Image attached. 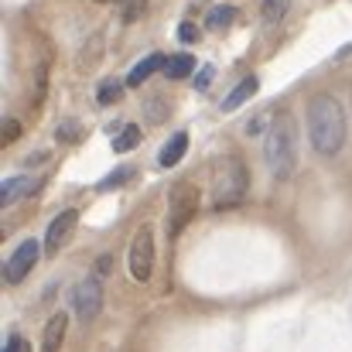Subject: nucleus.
<instances>
[{"label":"nucleus","mask_w":352,"mask_h":352,"mask_svg":"<svg viewBox=\"0 0 352 352\" xmlns=\"http://www.w3.org/2000/svg\"><path fill=\"white\" fill-rule=\"evenodd\" d=\"M308 140L322 157H332L346 144V113L336 96L318 93L308 103Z\"/></svg>","instance_id":"f257e3e1"},{"label":"nucleus","mask_w":352,"mask_h":352,"mask_svg":"<svg viewBox=\"0 0 352 352\" xmlns=\"http://www.w3.org/2000/svg\"><path fill=\"white\" fill-rule=\"evenodd\" d=\"M263 157L277 178H287L294 171V164H298V120L291 110L274 113L267 140H263Z\"/></svg>","instance_id":"f03ea898"},{"label":"nucleus","mask_w":352,"mask_h":352,"mask_svg":"<svg viewBox=\"0 0 352 352\" xmlns=\"http://www.w3.org/2000/svg\"><path fill=\"white\" fill-rule=\"evenodd\" d=\"M246 192H250V171H246V164L236 154L223 157L216 164V175H212V195H216L212 202H216V209L239 206L246 199Z\"/></svg>","instance_id":"7ed1b4c3"},{"label":"nucleus","mask_w":352,"mask_h":352,"mask_svg":"<svg viewBox=\"0 0 352 352\" xmlns=\"http://www.w3.org/2000/svg\"><path fill=\"white\" fill-rule=\"evenodd\" d=\"M199 202H202V195L192 182H178L171 188V199H168V206H171V236H178L199 216Z\"/></svg>","instance_id":"20e7f679"},{"label":"nucleus","mask_w":352,"mask_h":352,"mask_svg":"<svg viewBox=\"0 0 352 352\" xmlns=\"http://www.w3.org/2000/svg\"><path fill=\"white\" fill-rule=\"evenodd\" d=\"M151 270H154V230L140 226L130 243V277L144 284L151 280Z\"/></svg>","instance_id":"39448f33"},{"label":"nucleus","mask_w":352,"mask_h":352,"mask_svg":"<svg viewBox=\"0 0 352 352\" xmlns=\"http://www.w3.org/2000/svg\"><path fill=\"white\" fill-rule=\"evenodd\" d=\"M38 256H41V243L38 239H24V243H17V250L7 256V263H3V277H7V284H21L24 277H28V270L38 263Z\"/></svg>","instance_id":"423d86ee"},{"label":"nucleus","mask_w":352,"mask_h":352,"mask_svg":"<svg viewBox=\"0 0 352 352\" xmlns=\"http://www.w3.org/2000/svg\"><path fill=\"white\" fill-rule=\"evenodd\" d=\"M72 308H76V315H79L82 322H93V318L103 311V284H100L96 277L79 280L76 291H72Z\"/></svg>","instance_id":"0eeeda50"},{"label":"nucleus","mask_w":352,"mask_h":352,"mask_svg":"<svg viewBox=\"0 0 352 352\" xmlns=\"http://www.w3.org/2000/svg\"><path fill=\"white\" fill-rule=\"evenodd\" d=\"M76 226H79V212H76V209L58 212V216L52 219L48 233H45V253L55 256L62 246H69V239H72V233H76Z\"/></svg>","instance_id":"6e6552de"},{"label":"nucleus","mask_w":352,"mask_h":352,"mask_svg":"<svg viewBox=\"0 0 352 352\" xmlns=\"http://www.w3.org/2000/svg\"><path fill=\"white\" fill-rule=\"evenodd\" d=\"M185 151H188V133H185V130H178V133H171V140L161 147L157 164H161V168H175V164L185 157Z\"/></svg>","instance_id":"1a4fd4ad"},{"label":"nucleus","mask_w":352,"mask_h":352,"mask_svg":"<svg viewBox=\"0 0 352 352\" xmlns=\"http://www.w3.org/2000/svg\"><path fill=\"white\" fill-rule=\"evenodd\" d=\"M65 329H69V318L58 311L48 318L45 325V336H41V352H58L62 349V339H65Z\"/></svg>","instance_id":"9d476101"},{"label":"nucleus","mask_w":352,"mask_h":352,"mask_svg":"<svg viewBox=\"0 0 352 352\" xmlns=\"http://www.w3.org/2000/svg\"><path fill=\"white\" fill-rule=\"evenodd\" d=\"M164 62H168V58H164V55H157V52H154V55H147L144 62H137V65L130 69L126 86H130V89H137V86H140V82H147V79H151L157 69H164Z\"/></svg>","instance_id":"9b49d317"},{"label":"nucleus","mask_w":352,"mask_h":352,"mask_svg":"<svg viewBox=\"0 0 352 352\" xmlns=\"http://www.w3.org/2000/svg\"><path fill=\"white\" fill-rule=\"evenodd\" d=\"M195 72V58L192 55H171L168 62H164V79H171V82H178V79H188Z\"/></svg>","instance_id":"f8f14e48"},{"label":"nucleus","mask_w":352,"mask_h":352,"mask_svg":"<svg viewBox=\"0 0 352 352\" xmlns=\"http://www.w3.org/2000/svg\"><path fill=\"white\" fill-rule=\"evenodd\" d=\"M256 89H260V79H256V76H246V79H239V86H236L233 93L223 100V110H236L239 103H246L250 96H256Z\"/></svg>","instance_id":"ddd939ff"},{"label":"nucleus","mask_w":352,"mask_h":352,"mask_svg":"<svg viewBox=\"0 0 352 352\" xmlns=\"http://www.w3.org/2000/svg\"><path fill=\"white\" fill-rule=\"evenodd\" d=\"M28 188H34V182L31 178H24V175H17V178H7L3 185H0V206H10L17 195H24Z\"/></svg>","instance_id":"4468645a"},{"label":"nucleus","mask_w":352,"mask_h":352,"mask_svg":"<svg viewBox=\"0 0 352 352\" xmlns=\"http://www.w3.org/2000/svg\"><path fill=\"white\" fill-rule=\"evenodd\" d=\"M236 21V7L230 3H223V7H212L209 14H206V24L212 28V31H223V28H230Z\"/></svg>","instance_id":"2eb2a0df"},{"label":"nucleus","mask_w":352,"mask_h":352,"mask_svg":"<svg viewBox=\"0 0 352 352\" xmlns=\"http://www.w3.org/2000/svg\"><path fill=\"white\" fill-rule=\"evenodd\" d=\"M137 144H140V126H137V123L123 126L117 137H113V151H117V154H126V151H133Z\"/></svg>","instance_id":"dca6fc26"},{"label":"nucleus","mask_w":352,"mask_h":352,"mask_svg":"<svg viewBox=\"0 0 352 352\" xmlns=\"http://www.w3.org/2000/svg\"><path fill=\"white\" fill-rule=\"evenodd\" d=\"M287 7H291V0H263V7H260L263 24H280L284 14H287Z\"/></svg>","instance_id":"f3484780"},{"label":"nucleus","mask_w":352,"mask_h":352,"mask_svg":"<svg viewBox=\"0 0 352 352\" xmlns=\"http://www.w3.org/2000/svg\"><path fill=\"white\" fill-rule=\"evenodd\" d=\"M123 89H126V79H123V82H120V79H107V82L100 86V93H96L100 107H113L120 96H123Z\"/></svg>","instance_id":"a211bd4d"},{"label":"nucleus","mask_w":352,"mask_h":352,"mask_svg":"<svg viewBox=\"0 0 352 352\" xmlns=\"http://www.w3.org/2000/svg\"><path fill=\"white\" fill-rule=\"evenodd\" d=\"M130 178H133V168H120L117 175H110V178H103V182H100V188H103V192H113L117 185L130 182Z\"/></svg>","instance_id":"6ab92c4d"},{"label":"nucleus","mask_w":352,"mask_h":352,"mask_svg":"<svg viewBox=\"0 0 352 352\" xmlns=\"http://www.w3.org/2000/svg\"><path fill=\"white\" fill-rule=\"evenodd\" d=\"M178 38H182V41H188V45H192V41H199V38H202V31H199V28H195V24H192V21H185V24H182V28H178Z\"/></svg>","instance_id":"aec40b11"},{"label":"nucleus","mask_w":352,"mask_h":352,"mask_svg":"<svg viewBox=\"0 0 352 352\" xmlns=\"http://www.w3.org/2000/svg\"><path fill=\"white\" fill-rule=\"evenodd\" d=\"M164 103H161V96H151V103H147V120L151 123H157V120H164V110H161Z\"/></svg>","instance_id":"412c9836"},{"label":"nucleus","mask_w":352,"mask_h":352,"mask_svg":"<svg viewBox=\"0 0 352 352\" xmlns=\"http://www.w3.org/2000/svg\"><path fill=\"white\" fill-rule=\"evenodd\" d=\"M144 7H147V0H130V3L123 7V21H133V17H140V14H144Z\"/></svg>","instance_id":"4be33fe9"},{"label":"nucleus","mask_w":352,"mask_h":352,"mask_svg":"<svg viewBox=\"0 0 352 352\" xmlns=\"http://www.w3.org/2000/svg\"><path fill=\"white\" fill-rule=\"evenodd\" d=\"M3 352H31V349H28V342H24L21 336H10L7 346H3Z\"/></svg>","instance_id":"5701e85b"},{"label":"nucleus","mask_w":352,"mask_h":352,"mask_svg":"<svg viewBox=\"0 0 352 352\" xmlns=\"http://www.w3.org/2000/svg\"><path fill=\"white\" fill-rule=\"evenodd\" d=\"M3 137H7V140H17V137H21V123H17V120H7V123H3Z\"/></svg>","instance_id":"b1692460"},{"label":"nucleus","mask_w":352,"mask_h":352,"mask_svg":"<svg viewBox=\"0 0 352 352\" xmlns=\"http://www.w3.org/2000/svg\"><path fill=\"white\" fill-rule=\"evenodd\" d=\"M76 123H58V140H76Z\"/></svg>","instance_id":"393cba45"},{"label":"nucleus","mask_w":352,"mask_h":352,"mask_svg":"<svg viewBox=\"0 0 352 352\" xmlns=\"http://www.w3.org/2000/svg\"><path fill=\"white\" fill-rule=\"evenodd\" d=\"M209 82H212V69H202L199 79H195V86H199V89H209Z\"/></svg>","instance_id":"a878e982"},{"label":"nucleus","mask_w":352,"mask_h":352,"mask_svg":"<svg viewBox=\"0 0 352 352\" xmlns=\"http://www.w3.org/2000/svg\"><path fill=\"white\" fill-rule=\"evenodd\" d=\"M96 274L103 277V274H110V256H100V263H96Z\"/></svg>","instance_id":"bb28decb"},{"label":"nucleus","mask_w":352,"mask_h":352,"mask_svg":"<svg viewBox=\"0 0 352 352\" xmlns=\"http://www.w3.org/2000/svg\"><path fill=\"white\" fill-rule=\"evenodd\" d=\"M103 3H120V7H126L130 0H103Z\"/></svg>","instance_id":"cd10ccee"}]
</instances>
